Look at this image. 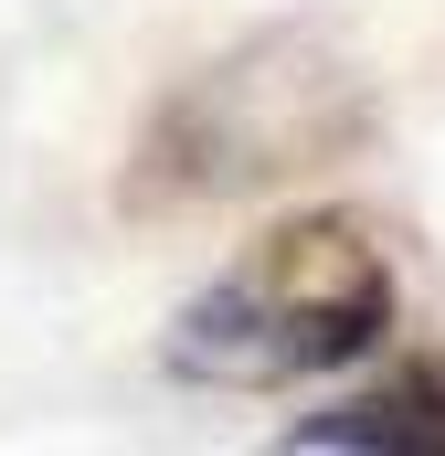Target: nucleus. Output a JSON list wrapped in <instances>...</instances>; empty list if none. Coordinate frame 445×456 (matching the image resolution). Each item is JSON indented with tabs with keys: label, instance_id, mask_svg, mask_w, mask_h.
I'll use <instances>...</instances> for the list:
<instances>
[{
	"label": "nucleus",
	"instance_id": "f257e3e1",
	"mask_svg": "<svg viewBox=\"0 0 445 456\" xmlns=\"http://www.w3.org/2000/svg\"><path fill=\"white\" fill-rule=\"evenodd\" d=\"M392 255L360 213H297V224L255 233L213 287L181 297L159 361L181 382H213V393H297V382H329L350 361L392 340Z\"/></svg>",
	"mask_w": 445,
	"mask_h": 456
},
{
	"label": "nucleus",
	"instance_id": "f03ea898",
	"mask_svg": "<svg viewBox=\"0 0 445 456\" xmlns=\"http://www.w3.org/2000/svg\"><path fill=\"white\" fill-rule=\"evenodd\" d=\"M371 138V86L329 32H255L222 64L181 75V96L149 117L127 191L149 213L170 202H244L276 181L339 170Z\"/></svg>",
	"mask_w": 445,
	"mask_h": 456
},
{
	"label": "nucleus",
	"instance_id": "7ed1b4c3",
	"mask_svg": "<svg viewBox=\"0 0 445 456\" xmlns=\"http://www.w3.org/2000/svg\"><path fill=\"white\" fill-rule=\"evenodd\" d=\"M287 446H308V456H445V350L339 393L329 414H297Z\"/></svg>",
	"mask_w": 445,
	"mask_h": 456
}]
</instances>
